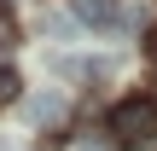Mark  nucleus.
Listing matches in <instances>:
<instances>
[{
	"label": "nucleus",
	"mask_w": 157,
	"mask_h": 151,
	"mask_svg": "<svg viewBox=\"0 0 157 151\" xmlns=\"http://www.w3.org/2000/svg\"><path fill=\"white\" fill-rule=\"evenodd\" d=\"M76 17L105 29V23H117V0H76Z\"/></svg>",
	"instance_id": "nucleus-2"
},
{
	"label": "nucleus",
	"mask_w": 157,
	"mask_h": 151,
	"mask_svg": "<svg viewBox=\"0 0 157 151\" xmlns=\"http://www.w3.org/2000/svg\"><path fill=\"white\" fill-rule=\"evenodd\" d=\"M6 47H17V23H12V12L0 6V52H6Z\"/></svg>",
	"instance_id": "nucleus-5"
},
{
	"label": "nucleus",
	"mask_w": 157,
	"mask_h": 151,
	"mask_svg": "<svg viewBox=\"0 0 157 151\" xmlns=\"http://www.w3.org/2000/svg\"><path fill=\"white\" fill-rule=\"evenodd\" d=\"M111 140L122 151H157V99H122L111 111Z\"/></svg>",
	"instance_id": "nucleus-1"
},
{
	"label": "nucleus",
	"mask_w": 157,
	"mask_h": 151,
	"mask_svg": "<svg viewBox=\"0 0 157 151\" xmlns=\"http://www.w3.org/2000/svg\"><path fill=\"white\" fill-rule=\"evenodd\" d=\"M58 116H64V99H58V93L29 99V122H58Z\"/></svg>",
	"instance_id": "nucleus-3"
},
{
	"label": "nucleus",
	"mask_w": 157,
	"mask_h": 151,
	"mask_svg": "<svg viewBox=\"0 0 157 151\" xmlns=\"http://www.w3.org/2000/svg\"><path fill=\"white\" fill-rule=\"evenodd\" d=\"M17 87H23V81H17V70H12V64H0V105H12V99H17Z\"/></svg>",
	"instance_id": "nucleus-4"
}]
</instances>
